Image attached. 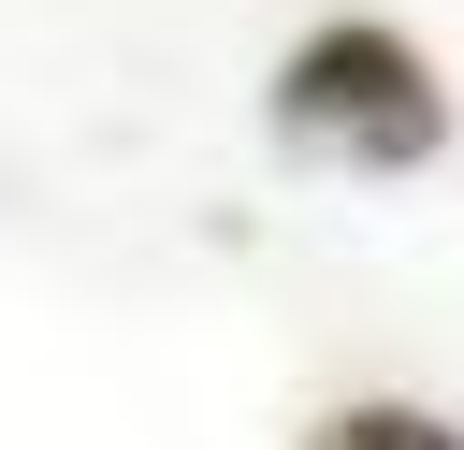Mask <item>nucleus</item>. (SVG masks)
I'll return each instance as SVG.
<instances>
[{"label":"nucleus","mask_w":464,"mask_h":450,"mask_svg":"<svg viewBox=\"0 0 464 450\" xmlns=\"http://www.w3.org/2000/svg\"><path fill=\"white\" fill-rule=\"evenodd\" d=\"M276 145L334 160V174H420L450 145V87L392 15H319L276 58Z\"/></svg>","instance_id":"obj_1"},{"label":"nucleus","mask_w":464,"mask_h":450,"mask_svg":"<svg viewBox=\"0 0 464 450\" xmlns=\"http://www.w3.org/2000/svg\"><path fill=\"white\" fill-rule=\"evenodd\" d=\"M304 450H464V421H435V406H406V392H362V406L304 421Z\"/></svg>","instance_id":"obj_2"}]
</instances>
